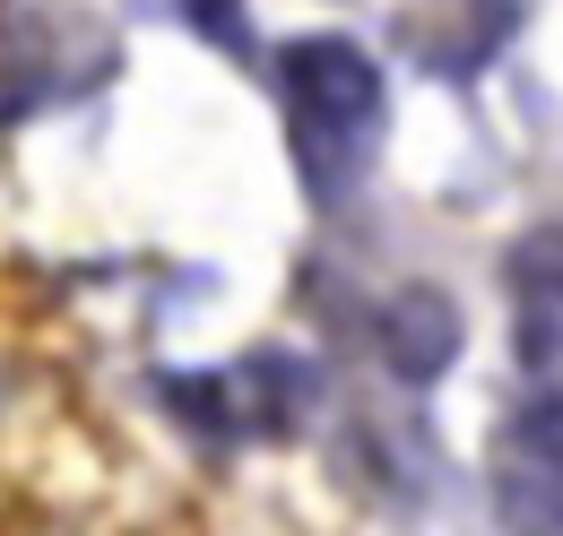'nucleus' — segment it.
Masks as SVG:
<instances>
[{
	"label": "nucleus",
	"instance_id": "2",
	"mask_svg": "<svg viewBox=\"0 0 563 536\" xmlns=\"http://www.w3.org/2000/svg\"><path fill=\"white\" fill-rule=\"evenodd\" d=\"M486 493L511 536H563V390H529L494 424Z\"/></svg>",
	"mask_w": 563,
	"mask_h": 536
},
{
	"label": "nucleus",
	"instance_id": "3",
	"mask_svg": "<svg viewBox=\"0 0 563 536\" xmlns=\"http://www.w3.org/2000/svg\"><path fill=\"white\" fill-rule=\"evenodd\" d=\"M451 355H460V312H451V294L408 286V294L382 303V364H390L399 381H442Z\"/></svg>",
	"mask_w": 563,
	"mask_h": 536
},
{
	"label": "nucleus",
	"instance_id": "1",
	"mask_svg": "<svg viewBox=\"0 0 563 536\" xmlns=\"http://www.w3.org/2000/svg\"><path fill=\"white\" fill-rule=\"evenodd\" d=\"M278 87H286L295 147L312 156V174L330 182V156H339V182H347V165L382 131V69H373V53L355 35H295L278 53Z\"/></svg>",
	"mask_w": 563,
	"mask_h": 536
},
{
	"label": "nucleus",
	"instance_id": "4",
	"mask_svg": "<svg viewBox=\"0 0 563 536\" xmlns=\"http://www.w3.org/2000/svg\"><path fill=\"white\" fill-rule=\"evenodd\" d=\"M511 294H520V346H529V364H563V225L529 234L511 252Z\"/></svg>",
	"mask_w": 563,
	"mask_h": 536
},
{
	"label": "nucleus",
	"instance_id": "5",
	"mask_svg": "<svg viewBox=\"0 0 563 536\" xmlns=\"http://www.w3.org/2000/svg\"><path fill=\"white\" fill-rule=\"evenodd\" d=\"M174 9H183V18H191L209 44H225V53H243V44H252V26H243V0H174Z\"/></svg>",
	"mask_w": 563,
	"mask_h": 536
}]
</instances>
